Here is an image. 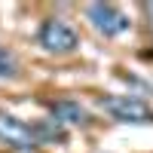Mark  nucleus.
<instances>
[{
  "mask_svg": "<svg viewBox=\"0 0 153 153\" xmlns=\"http://www.w3.org/2000/svg\"><path fill=\"white\" fill-rule=\"evenodd\" d=\"M0 76H3V80L19 76V61H16V55H12L9 49H3V46H0Z\"/></svg>",
  "mask_w": 153,
  "mask_h": 153,
  "instance_id": "7",
  "label": "nucleus"
},
{
  "mask_svg": "<svg viewBox=\"0 0 153 153\" xmlns=\"http://www.w3.org/2000/svg\"><path fill=\"white\" fill-rule=\"evenodd\" d=\"M147 12H150V16H153V3H147Z\"/></svg>",
  "mask_w": 153,
  "mask_h": 153,
  "instance_id": "8",
  "label": "nucleus"
},
{
  "mask_svg": "<svg viewBox=\"0 0 153 153\" xmlns=\"http://www.w3.org/2000/svg\"><path fill=\"white\" fill-rule=\"evenodd\" d=\"M0 141L16 147V150H34L37 147V138H34L31 126L22 123L19 117H12V113H3V110H0Z\"/></svg>",
  "mask_w": 153,
  "mask_h": 153,
  "instance_id": "4",
  "label": "nucleus"
},
{
  "mask_svg": "<svg viewBox=\"0 0 153 153\" xmlns=\"http://www.w3.org/2000/svg\"><path fill=\"white\" fill-rule=\"evenodd\" d=\"M31 129H34V138H37V147L40 144H61L68 138L65 126L55 123V120H40L37 126H31Z\"/></svg>",
  "mask_w": 153,
  "mask_h": 153,
  "instance_id": "6",
  "label": "nucleus"
},
{
  "mask_svg": "<svg viewBox=\"0 0 153 153\" xmlns=\"http://www.w3.org/2000/svg\"><path fill=\"white\" fill-rule=\"evenodd\" d=\"M98 104L117 123H129V126H150L153 123V107H147L144 101L135 98V95H107V98H101Z\"/></svg>",
  "mask_w": 153,
  "mask_h": 153,
  "instance_id": "1",
  "label": "nucleus"
},
{
  "mask_svg": "<svg viewBox=\"0 0 153 153\" xmlns=\"http://www.w3.org/2000/svg\"><path fill=\"white\" fill-rule=\"evenodd\" d=\"M86 19L104 37H120V34L129 31V16L113 3H89L86 6Z\"/></svg>",
  "mask_w": 153,
  "mask_h": 153,
  "instance_id": "3",
  "label": "nucleus"
},
{
  "mask_svg": "<svg viewBox=\"0 0 153 153\" xmlns=\"http://www.w3.org/2000/svg\"><path fill=\"white\" fill-rule=\"evenodd\" d=\"M37 43H40L46 52H52V55H68V52H74V49L80 46V37L61 19H46L40 25V31H37Z\"/></svg>",
  "mask_w": 153,
  "mask_h": 153,
  "instance_id": "2",
  "label": "nucleus"
},
{
  "mask_svg": "<svg viewBox=\"0 0 153 153\" xmlns=\"http://www.w3.org/2000/svg\"><path fill=\"white\" fill-rule=\"evenodd\" d=\"M52 120L61 126H89V110L80 104V101H71V98H61L52 101Z\"/></svg>",
  "mask_w": 153,
  "mask_h": 153,
  "instance_id": "5",
  "label": "nucleus"
}]
</instances>
